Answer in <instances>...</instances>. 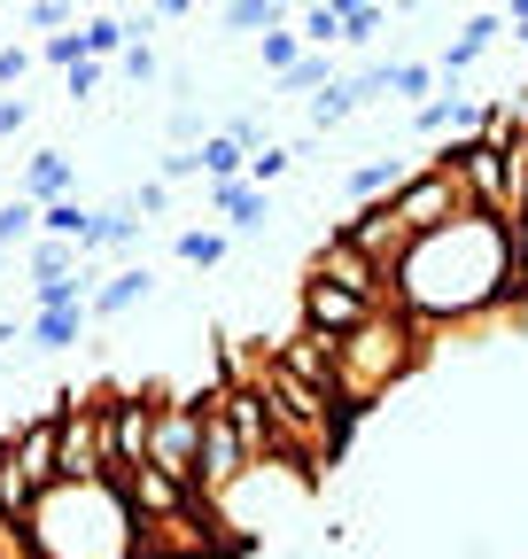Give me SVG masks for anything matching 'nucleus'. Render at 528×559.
I'll return each instance as SVG.
<instances>
[{
	"instance_id": "nucleus-1",
	"label": "nucleus",
	"mask_w": 528,
	"mask_h": 559,
	"mask_svg": "<svg viewBox=\"0 0 528 559\" xmlns=\"http://www.w3.org/2000/svg\"><path fill=\"white\" fill-rule=\"evenodd\" d=\"M513 249H520V226L490 218V210H458L451 226L405 249V264L388 272V304L420 326H475L490 311H513L520 304Z\"/></svg>"
},
{
	"instance_id": "nucleus-14",
	"label": "nucleus",
	"mask_w": 528,
	"mask_h": 559,
	"mask_svg": "<svg viewBox=\"0 0 528 559\" xmlns=\"http://www.w3.org/2000/svg\"><path fill=\"white\" fill-rule=\"evenodd\" d=\"M211 210H218L233 234H264V218H273V194L249 187V179H211Z\"/></svg>"
},
{
	"instance_id": "nucleus-8",
	"label": "nucleus",
	"mask_w": 528,
	"mask_h": 559,
	"mask_svg": "<svg viewBox=\"0 0 528 559\" xmlns=\"http://www.w3.org/2000/svg\"><path fill=\"white\" fill-rule=\"evenodd\" d=\"M303 272H311V280H335V288H350V296H365L373 311H396V304H388V272H381L350 234H326V241L311 249V264H303Z\"/></svg>"
},
{
	"instance_id": "nucleus-6",
	"label": "nucleus",
	"mask_w": 528,
	"mask_h": 559,
	"mask_svg": "<svg viewBox=\"0 0 528 559\" xmlns=\"http://www.w3.org/2000/svg\"><path fill=\"white\" fill-rule=\"evenodd\" d=\"M203 459V404L194 396H156V428H148V466L171 481H194Z\"/></svg>"
},
{
	"instance_id": "nucleus-3",
	"label": "nucleus",
	"mask_w": 528,
	"mask_h": 559,
	"mask_svg": "<svg viewBox=\"0 0 528 559\" xmlns=\"http://www.w3.org/2000/svg\"><path fill=\"white\" fill-rule=\"evenodd\" d=\"M428 334H435V326H420V319H405V311H373L365 326L335 334V396H343V412H350V419L373 412L396 381L428 358Z\"/></svg>"
},
{
	"instance_id": "nucleus-17",
	"label": "nucleus",
	"mask_w": 528,
	"mask_h": 559,
	"mask_svg": "<svg viewBox=\"0 0 528 559\" xmlns=\"http://www.w3.org/2000/svg\"><path fill=\"white\" fill-rule=\"evenodd\" d=\"M86 326H94V311H86V304H62V311H32L24 342H32V349H71Z\"/></svg>"
},
{
	"instance_id": "nucleus-12",
	"label": "nucleus",
	"mask_w": 528,
	"mask_h": 559,
	"mask_svg": "<svg viewBox=\"0 0 528 559\" xmlns=\"http://www.w3.org/2000/svg\"><path fill=\"white\" fill-rule=\"evenodd\" d=\"M296 319H303V326H319V334H350V326H365V319H373V304H365V296H350V288H335V280H311V272H303Z\"/></svg>"
},
{
	"instance_id": "nucleus-21",
	"label": "nucleus",
	"mask_w": 528,
	"mask_h": 559,
	"mask_svg": "<svg viewBox=\"0 0 528 559\" xmlns=\"http://www.w3.org/2000/svg\"><path fill=\"white\" fill-rule=\"evenodd\" d=\"M249 171V148L233 132H203V179H241Z\"/></svg>"
},
{
	"instance_id": "nucleus-19",
	"label": "nucleus",
	"mask_w": 528,
	"mask_h": 559,
	"mask_svg": "<svg viewBox=\"0 0 528 559\" xmlns=\"http://www.w3.org/2000/svg\"><path fill=\"white\" fill-rule=\"evenodd\" d=\"M79 39H86V55H94V62H109V55H124L132 39H141V32H132V16H86V24H79Z\"/></svg>"
},
{
	"instance_id": "nucleus-33",
	"label": "nucleus",
	"mask_w": 528,
	"mask_h": 559,
	"mask_svg": "<svg viewBox=\"0 0 528 559\" xmlns=\"http://www.w3.org/2000/svg\"><path fill=\"white\" fill-rule=\"evenodd\" d=\"M71 16H79V0H32V9H24V24H32V32H62Z\"/></svg>"
},
{
	"instance_id": "nucleus-49",
	"label": "nucleus",
	"mask_w": 528,
	"mask_h": 559,
	"mask_svg": "<svg viewBox=\"0 0 528 559\" xmlns=\"http://www.w3.org/2000/svg\"><path fill=\"white\" fill-rule=\"evenodd\" d=\"M520 226H528V218H520Z\"/></svg>"
},
{
	"instance_id": "nucleus-28",
	"label": "nucleus",
	"mask_w": 528,
	"mask_h": 559,
	"mask_svg": "<svg viewBox=\"0 0 528 559\" xmlns=\"http://www.w3.org/2000/svg\"><path fill=\"white\" fill-rule=\"evenodd\" d=\"M288 171H296V156L280 148V140H264V148H249V171H241V179H249V187H280Z\"/></svg>"
},
{
	"instance_id": "nucleus-39",
	"label": "nucleus",
	"mask_w": 528,
	"mask_h": 559,
	"mask_svg": "<svg viewBox=\"0 0 528 559\" xmlns=\"http://www.w3.org/2000/svg\"><path fill=\"white\" fill-rule=\"evenodd\" d=\"M148 16H156V24H187V16H194V0H148Z\"/></svg>"
},
{
	"instance_id": "nucleus-42",
	"label": "nucleus",
	"mask_w": 528,
	"mask_h": 559,
	"mask_svg": "<svg viewBox=\"0 0 528 559\" xmlns=\"http://www.w3.org/2000/svg\"><path fill=\"white\" fill-rule=\"evenodd\" d=\"M513 272H520V296H528V226H520V249H513Z\"/></svg>"
},
{
	"instance_id": "nucleus-23",
	"label": "nucleus",
	"mask_w": 528,
	"mask_h": 559,
	"mask_svg": "<svg viewBox=\"0 0 528 559\" xmlns=\"http://www.w3.org/2000/svg\"><path fill=\"white\" fill-rule=\"evenodd\" d=\"M405 179H412V164H358L343 187H350V202H373V194H396Z\"/></svg>"
},
{
	"instance_id": "nucleus-47",
	"label": "nucleus",
	"mask_w": 528,
	"mask_h": 559,
	"mask_svg": "<svg viewBox=\"0 0 528 559\" xmlns=\"http://www.w3.org/2000/svg\"><path fill=\"white\" fill-rule=\"evenodd\" d=\"M79 9H101V0H79Z\"/></svg>"
},
{
	"instance_id": "nucleus-36",
	"label": "nucleus",
	"mask_w": 528,
	"mask_h": 559,
	"mask_svg": "<svg viewBox=\"0 0 528 559\" xmlns=\"http://www.w3.org/2000/svg\"><path fill=\"white\" fill-rule=\"evenodd\" d=\"M194 171H203V148H164V187H179Z\"/></svg>"
},
{
	"instance_id": "nucleus-7",
	"label": "nucleus",
	"mask_w": 528,
	"mask_h": 559,
	"mask_svg": "<svg viewBox=\"0 0 528 559\" xmlns=\"http://www.w3.org/2000/svg\"><path fill=\"white\" fill-rule=\"evenodd\" d=\"M249 466H256V459H249V443L233 436V419H226L218 404H203V459H194V489H203L211 506H226Z\"/></svg>"
},
{
	"instance_id": "nucleus-48",
	"label": "nucleus",
	"mask_w": 528,
	"mask_h": 559,
	"mask_svg": "<svg viewBox=\"0 0 528 559\" xmlns=\"http://www.w3.org/2000/svg\"><path fill=\"white\" fill-rule=\"evenodd\" d=\"M520 164H528V140H520Z\"/></svg>"
},
{
	"instance_id": "nucleus-11",
	"label": "nucleus",
	"mask_w": 528,
	"mask_h": 559,
	"mask_svg": "<svg viewBox=\"0 0 528 559\" xmlns=\"http://www.w3.org/2000/svg\"><path fill=\"white\" fill-rule=\"evenodd\" d=\"M117 481H124V498H132V513H141V521H179V513L203 506V489H194V481H171V474H156V466H132V474H117Z\"/></svg>"
},
{
	"instance_id": "nucleus-10",
	"label": "nucleus",
	"mask_w": 528,
	"mask_h": 559,
	"mask_svg": "<svg viewBox=\"0 0 528 559\" xmlns=\"http://www.w3.org/2000/svg\"><path fill=\"white\" fill-rule=\"evenodd\" d=\"M109 412V474L148 466V428H156V396H101Z\"/></svg>"
},
{
	"instance_id": "nucleus-18",
	"label": "nucleus",
	"mask_w": 528,
	"mask_h": 559,
	"mask_svg": "<svg viewBox=\"0 0 528 559\" xmlns=\"http://www.w3.org/2000/svg\"><path fill=\"white\" fill-rule=\"evenodd\" d=\"M358 109H365V102H358V86H350V79L319 86V94H311V132H335V124H350Z\"/></svg>"
},
{
	"instance_id": "nucleus-34",
	"label": "nucleus",
	"mask_w": 528,
	"mask_h": 559,
	"mask_svg": "<svg viewBox=\"0 0 528 559\" xmlns=\"http://www.w3.org/2000/svg\"><path fill=\"white\" fill-rule=\"evenodd\" d=\"M62 94H71V102H94V94H101V62H94V55L71 62V70H62Z\"/></svg>"
},
{
	"instance_id": "nucleus-20",
	"label": "nucleus",
	"mask_w": 528,
	"mask_h": 559,
	"mask_svg": "<svg viewBox=\"0 0 528 559\" xmlns=\"http://www.w3.org/2000/svg\"><path fill=\"white\" fill-rule=\"evenodd\" d=\"M288 9L296 0H226V32H273V24H288Z\"/></svg>"
},
{
	"instance_id": "nucleus-27",
	"label": "nucleus",
	"mask_w": 528,
	"mask_h": 559,
	"mask_svg": "<svg viewBox=\"0 0 528 559\" xmlns=\"http://www.w3.org/2000/svg\"><path fill=\"white\" fill-rule=\"evenodd\" d=\"M32 234H39V202H0V249H32Z\"/></svg>"
},
{
	"instance_id": "nucleus-40",
	"label": "nucleus",
	"mask_w": 528,
	"mask_h": 559,
	"mask_svg": "<svg viewBox=\"0 0 528 559\" xmlns=\"http://www.w3.org/2000/svg\"><path fill=\"white\" fill-rule=\"evenodd\" d=\"M226 132H233V140H241V148H264V117H233V124H226Z\"/></svg>"
},
{
	"instance_id": "nucleus-13",
	"label": "nucleus",
	"mask_w": 528,
	"mask_h": 559,
	"mask_svg": "<svg viewBox=\"0 0 528 559\" xmlns=\"http://www.w3.org/2000/svg\"><path fill=\"white\" fill-rule=\"evenodd\" d=\"M273 358H280L296 381H311L319 396H335V334H319V326H303V319H296V334H280V342H273ZM335 404H343V396H335Z\"/></svg>"
},
{
	"instance_id": "nucleus-30",
	"label": "nucleus",
	"mask_w": 528,
	"mask_h": 559,
	"mask_svg": "<svg viewBox=\"0 0 528 559\" xmlns=\"http://www.w3.org/2000/svg\"><path fill=\"white\" fill-rule=\"evenodd\" d=\"M296 39H303V47H343V16H335V9H303Z\"/></svg>"
},
{
	"instance_id": "nucleus-2",
	"label": "nucleus",
	"mask_w": 528,
	"mask_h": 559,
	"mask_svg": "<svg viewBox=\"0 0 528 559\" xmlns=\"http://www.w3.org/2000/svg\"><path fill=\"white\" fill-rule=\"evenodd\" d=\"M24 536H32V559H141V513H132L117 474L47 481Z\"/></svg>"
},
{
	"instance_id": "nucleus-44",
	"label": "nucleus",
	"mask_w": 528,
	"mask_h": 559,
	"mask_svg": "<svg viewBox=\"0 0 528 559\" xmlns=\"http://www.w3.org/2000/svg\"><path fill=\"white\" fill-rule=\"evenodd\" d=\"M194 9H226V0H194Z\"/></svg>"
},
{
	"instance_id": "nucleus-16",
	"label": "nucleus",
	"mask_w": 528,
	"mask_h": 559,
	"mask_svg": "<svg viewBox=\"0 0 528 559\" xmlns=\"http://www.w3.org/2000/svg\"><path fill=\"white\" fill-rule=\"evenodd\" d=\"M148 296H156V280H148L141 264H124V272H101V288H94L86 311H94V319H124L132 304H148Z\"/></svg>"
},
{
	"instance_id": "nucleus-9",
	"label": "nucleus",
	"mask_w": 528,
	"mask_h": 559,
	"mask_svg": "<svg viewBox=\"0 0 528 559\" xmlns=\"http://www.w3.org/2000/svg\"><path fill=\"white\" fill-rule=\"evenodd\" d=\"M335 234H350V241H358V249H365L381 272H396V264H405V249H412V226L396 218V202H388V194L358 202V210H350V218H343Z\"/></svg>"
},
{
	"instance_id": "nucleus-38",
	"label": "nucleus",
	"mask_w": 528,
	"mask_h": 559,
	"mask_svg": "<svg viewBox=\"0 0 528 559\" xmlns=\"http://www.w3.org/2000/svg\"><path fill=\"white\" fill-rule=\"evenodd\" d=\"M32 124V102H9V94H0V140H16Z\"/></svg>"
},
{
	"instance_id": "nucleus-41",
	"label": "nucleus",
	"mask_w": 528,
	"mask_h": 559,
	"mask_svg": "<svg viewBox=\"0 0 528 559\" xmlns=\"http://www.w3.org/2000/svg\"><path fill=\"white\" fill-rule=\"evenodd\" d=\"M497 9H505V32H520V24H528V0H497Z\"/></svg>"
},
{
	"instance_id": "nucleus-43",
	"label": "nucleus",
	"mask_w": 528,
	"mask_h": 559,
	"mask_svg": "<svg viewBox=\"0 0 528 559\" xmlns=\"http://www.w3.org/2000/svg\"><path fill=\"white\" fill-rule=\"evenodd\" d=\"M513 47H528V24H520V32H513Z\"/></svg>"
},
{
	"instance_id": "nucleus-22",
	"label": "nucleus",
	"mask_w": 528,
	"mask_h": 559,
	"mask_svg": "<svg viewBox=\"0 0 528 559\" xmlns=\"http://www.w3.org/2000/svg\"><path fill=\"white\" fill-rule=\"evenodd\" d=\"M319 86H335V55H326V47H303L296 70L280 79V94H319Z\"/></svg>"
},
{
	"instance_id": "nucleus-45",
	"label": "nucleus",
	"mask_w": 528,
	"mask_h": 559,
	"mask_svg": "<svg viewBox=\"0 0 528 559\" xmlns=\"http://www.w3.org/2000/svg\"><path fill=\"white\" fill-rule=\"evenodd\" d=\"M296 9H326V0H296Z\"/></svg>"
},
{
	"instance_id": "nucleus-46",
	"label": "nucleus",
	"mask_w": 528,
	"mask_h": 559,
	"mask_svg": "<svg viewBox=\"0 0 528 559\" xmlns=\"http://www.w3.org/2000/svg\"><path fill=\"white\" fill-rule=\"evenodd\" d=\"M9 257H16V249H0V272H9Z\"/></svg>"
},
{
	"instance_id": "nucleus-26",
	"label": "nucleus",
	"mask_w": 528,
	"mask_h": 559,
	"mask_svg": "<svg viewBox=\"0 0 528 559\" xmlns=\"http://www.w3.org/2000/svg\"><path fill=\"white\" fill-rule=\"evenodd\" d=\"M256 55H264V70H273V79H288V70H296V55H303L296 24H273V32H256Z\"/></svg>"
},
{
	"instance_id": "nucleus-4",
	"label": "nucleus",
	"mask_w": 528,
	"mask_h": 559,
	"mask_svg": "<svg viewBox=\"0 0 528 559\" xmlns=\"http://www.w3.org/2000/svg\"><path fill=\"white\" fill-rule=\"evenodd\" d=\"M55 474L62 481H94L109 474V412L101 396H55Z\"/></svg>"
},
{
	"instance_id": "nucleus-25",
	"label": "nucleus",
	"mask_w": 528,
	"mask_h": 559,
	"mask_svg": "<svg viewBox=\"0 0 528 559\" xmlns=\"http://www.w3.org/2000/svg\"><path fill=\"white\" fill-rule=\"evenodd\" d=\"M435 86V62H388V102H428Z\"/></svg>"
},
{
	"instance_id": "nucleus-5",
	"label": "nucleus",
	"mask_w": 528,
	"mask_h": 559,
	"mask_svg": "<svg viewBox=\"0 0 528 559\" xmlns=\"http://www.w3.org/2000/svg\"><path fill=\"white\" fill-rule=\"evenodd\" d=\"M388 202H396V218L412 226V241H420V234H435V226H451L458 210H475V202H467V187H458V171H451V164H435V156H428V164H412V179L396 187Z\"/></svg>"
},
{
	"instance_id": "nucleus-35",
	"label": "nucleus",
	"mask_w": 528,
	"mask_h": 559,
	"mask_svg": "<svg viewBox=\"0 0 528 559\" xmlns=\"http://www.w3.org/2000/svg\"><path fill=\"white\" fill-rule=\"evenodd\" d=\"M132 210H141V218H164V210H171V187H164V179H141V187H132Z\"/></svg>"
},
{
	"instance_id": "nucleus-24",
	"label": "nucleus",
	"mask_w": 528,
	"mask_h": 559,
	"mask_svg": "<svg viewBox=\"0 0 528 559\" xmlns=\"http://www.w3.org/2000/svg\"><path fill=\"white\" fill-rule=\"evenodd\" d=\"M179 264H187V272H218V264H226V234L187 226V234H179Z\"/></svg>"
},
{
	"instance_id": "nucleus-37",
	"label": "nucleus",
	"mask_w": 528,
	"mask_h": 559,
	"mask_svg": "<svg viewBox=\"0 0 528 559\" xmlns=\"http://www.w3.org/2000/svg\"><path fill=\"white\" fill-rule=\"evenodd\" d=\"M24 70H32V47H0V86H24Z\"/></svg>"
},
{
	"instance_id": "nucleus-15",
	"label": "nucleus",
	"mask_w": 528,
	"mask_h": 559,
	"mask_svg": "<svg viewBox=\"0 0 528 559\" xmlns=\"http://www.w3.org/2000/svg\"><path fill=\"white\" fill-rule=\"evenodd\" d=\"M79 187V164H71V148H39L32 164H24V202H62V194H71Z\"/></svg>"
},
{
	"instance_id": "nucleus-29",
	"label": "nucleus",
	"mask_w": 528,
	"mask_h": 559,
	"mask_svg": "<svg viewBox=\"0 0 528 559\" xmlns=\"http://www.w3.org/2000/svg\"><path fill=\"white\" fill-rule=\"evenodd\" d=\"M79 264H86L79 241H47V234L32 241V280H47V272H79Z\"/></svg>"
},
{
	"instance_id": "nucleus-31",
	"label": "nucleus",
	"mask_w": 528,
	"mask_h": 559,
	"mask_svg": "<svg viewBox=\"0 0 528 559\" xmlns=\"http://www.w3.org/2000/svg\"><path fill=\"white\" fill-rule=\"evenodd\" d=\"M117 62H124V79H132V86H156V79H164V62H156V47H148V39H132Z\"/></svg>"
},
{
	"instance_id": "nucleus-32",
	"label": "nucleus",
	"mask_w": 528,
	"mask_h": 559,
	"mask_svg": "<svg viewBox=\"0 0 528 559\" xmlns=\"http://www.w3.org/2000/svg\"><path fill=\"white\" fill-rule=\"evenodd\" d=\"M39 62L71 70V62H86V39H79V32H47V39H39Z\"/></svg>"
}]
</instances>
